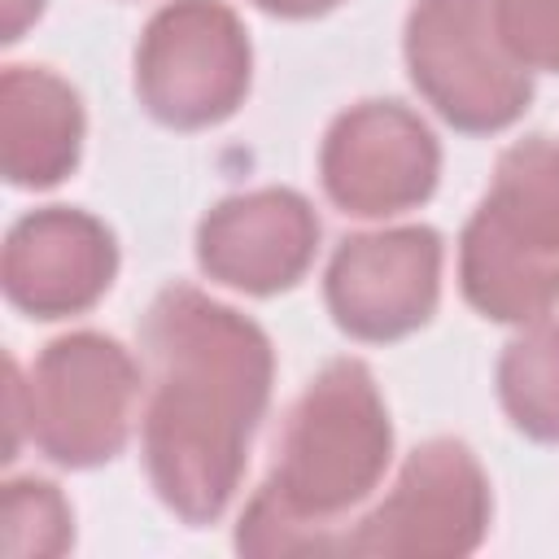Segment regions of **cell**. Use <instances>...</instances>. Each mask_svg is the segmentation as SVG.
Masks as SVG:
<instances>
[{
	"label": "cell",
	"instance_id": "cell-6",
	"mask_svg": "<svg viewBox=\"0 0 559 559\" xmlns=\"http://www.w3.org/2000/svg\"><path fill=\"white\" fill-rule=\"evenodd\" d=\"M489 511V480L476 454L454 437H432L406 454L393 489L341 537L336 555L459 559L485 542Z\"/></svg>",
	"mask_w": 559,
	"mask_h": 559
},
{
	"label": "cell",
	"instance_id": "cell-14",
	"mask_svg": "<svg viewBox=\"0 0 559 559\" xmlns=\"http://www.w3.org/2000/svg\"><path fill=\"white\" fill-rule=\"evenodd\" d=\"M498 397L507 419L533 441H559V319L524 323L498 358Z\"/></svg>",
	"mask_w": 559,
	"mask_h": 559
},
{
	"label": "cell",
	"instance_id": "cell-17",
	"mask_svg": "<svg viewBox=\"0 0 559 559\" xmlns=\"http://www.w3.org/2000/svg\"><path fill=\"white\" fill-rule=\"evenodd\" d=\"M39 9H44V0H4V44L22 39V31L39 17Z\"/></svg>",
	"mask_w": 559,
	"mask_h": 559
},
{
	"label": "cell",
	"instance_id": "cell-16",
	"mask_svg": "<svg viewBox=\"0 0 559 559\" xmlns=\"http://www.w3.org/2000/svg\"><path fill=\"white\" fill-rule=\"evenodd\" d=\"M507 52L524 70L559 74V0H489Z\"/></svg>",
	"mask_w": 559,
	"mask_h": 559
},
{
	"label": "cell",
	"instance_id": "cell-8",
	"mask_svg": "<svg viewBox=\"0 0 559 559\" xmlns=\"http://www.w3.org/2000/svg\"><path fill=\"white\" fill-rule=\"evenodd\" d=\"M323 297L354 341L411 336L441 297V236L424 223L345 236L328 262Z\"/></svg>",
	"mask_w": 559,
	"mask_h": 559
},
{
	"label": "cell",
	"instance_id": "cell-15",
	"mask_svg": "<svg viewBox=\"0 0 559 559\" xmlns=\"http://www.w3.org/2000/svg\"><path fill=\"white\" fill-rule=\"evenodd\" d=\"M0 520H4L0 546L9 559H52V555H66L74 542L70 502L61 498V489L52 480H35V476L9 480Z\"/></svg>",
	"mask_w": 559,
	"mask_h": 559
},
{
	"label": "cell",
	"instance_id": "cell-2",
	"mask_svg": "<svg viewBox=\"0 0 559 559\" xmlns=\"http://www.w3.org/2000/svg\"><path fill=\"white\" fill-rule=\"evenodd\" d=\"M393 454L389 406L358 358L328 362L293 402L275 467L240 515L245 555H336L328 533L384 476Z\"/></svg>",
	"mask_w": 559,
	"mask_h": 559
},
{
	"label": "cell",
	"instance_id": "cell-3",
	"mask_svg": "<svg viewBox=\"0 0 559 559\" xmlns=\"http://www.w3.org/2000/svg\"><path fill=\"white\" fill-rule=\"evenodd\" d=\"M140 402L135 358L105 332H66L39 349L26 380L9 362V454L17 437L61 463V467H100L122 454Z\"/></svg>",
	"mask_w": 559,
	"mask_h": 559
},
{
	"label": "cell",
	"instance_id": "cell-18",
	"mask_svg": "<svg viewBox=\"0 0 559 559\" xmlns=\"http://www.w3.org/2000/svg\"><path fill=\"white\" fill-rule=\"evenodd\" d=\"M253 4L266 13H280V17H319V13L336 9L341 0H253Z\"/></svg>",
	"mask_w": 559,
	"mask_h": 559
},
{
	"label": "cell",
	"instance_id": "cell-7",
	"mask_svg": "<svg viewBox=\"0 0 559 559\" xmlns=\"http://www.w3.org/2000/svg\"><path fill=\"white\" fill-rule=\"evenodd\" d=\"M441 148L428 122L402 100H358L332 118L319 148V179L336 210L389 218L432 197Z\"/></svg>",
	"mask_w": 559,
	"mask_h": 559
},
{
	"label": "cell",
	"instance_id": "cell-4",
	"mask_svg": "<svg viewBox=\"0 0 559 559\" xmlns=\"http://www.w3.org/2000/svg\"><path fill=\"white\" fill-rule=\"evenodd\" d=\"M402 48L411 83L454 131H502L533 100L528 70L507 52L489 0H415Z\"/></svg>",
	"mask_w": 559,
	"mask_h": 559
},
{
	"label": "cell",
	"instance_id": "cell-13",
	"mask_svg": "<svg viewBox=\"0 0 559 559\" xmlns=\"http://www.w3.org/2000/svg\"><path fill=\"white\" fill-rule=\"evenodd\" d=\"M480 210L520 245L559 258V144L550 135L515 140L498 157Z\"/></svg>",
	"mask_w": 559,
	"mask_h": 559
},
{
	"label": "cell",
	"instance_id": "cell-1",
	"mask_svg": "<svg viewBox=\"0 0 559 559\" xmlns=\"http://www.w3.org/2000/svg\"><path fill=\"white\" fill-rule=\"evenodd\" d=\"M140 345L148 389L140 415L144 467L157 498L188 524H210L240 489L245 454L271 402L266 332L192 284L153 297Z\"/></svg>",
	"mask_w": 559,
	"mask_h": 559
},
{
	"label": "cell",
	"instance_id": "cell-12",
	"mask_svg": "<svg viewBox=\"0 0 559 559\" xmlns=\"http://www.w3.org/2000/svg\"><path fill=\"white\" fill-rule=\"evenodd\" d=\"M463 297L493 323H537L559 306V258L520 245L480 205L459 236Z\"/></svg>",
	"mask_w": 559,
	"mask_h": 559
},
{
	"label": "cell",
	"instance_id": "cell-9",
	"mask_svg": "<svg viewBox=\"0 0 559 559\" xmlns=\"http://www.w3.org/2000/svg\"><path fill=\"white\" fill-rule=\"evenodd\" d=\"M118 275L114 231L74 205L22 214L4 236V297L31 319H66L92 310Z\"/></svg>",
	"mask_w": 559,
	"mask_h": 559
},
{
	"label": "cell",
	"instance_id": "cell-5",
	"mask_svg": "<svg viewBox=\"0 0 559 559\" xmlns=\"http://www.w3.org/2000/svg\"><path fill=\"white\" fill-rule=\"evenodd\" d=\"M249 35L223 0H166L135 44V96L175 131L231 118L249 92Z\"/></svg>",
	"mask_w": 559,
	"mask_h": 559
},
{
	"label": "cell",
	"instance_id": "cell-10",
	"mask_svg": "<svg viewBox=\"0 0 559 559\" xmlns=\"http://www.w3.org/2000/svg\"><path fill=\"white\" fill-rule=\"evenodd\" d=\"M319 249V214L293 188L223 197L197 227V262L210 280L271 297L293 288Z\"/></svg>",
	"mask_w": 559,
	"mask_h": 559
},
{
	"label": "cell",
	"instance_id": "cell-11",
	"mask_svg": "<svg viewBox=\"0 0 559 559\" xmlns=\"http://www.w3.org/2000/svg\"><path fill=\"white\" fill-rule=\"evenodd\" d=\"M79 92L44 66H4L0 74V166L13 188H52L79 166Z\"/></svg>",
	"mask_w": 559,
	"mask_h": 559
}]
</instances>
